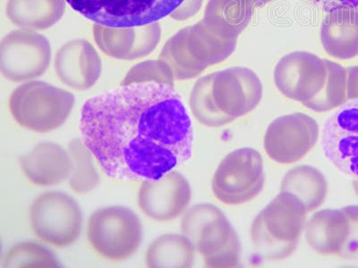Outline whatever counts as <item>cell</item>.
<instances>
[{
	"mask_svg": "<svg viewBox=\"0 0 358 268\" xmlns=\"http://www.w3.org/2000/svg\"><path fill=\"white\" fill-rule=\"evenodd\" d=\"M80 132L114 180H158L193 156V124L174 85H121L94 96L83 106Z\"/></svg>",
	"mask_w": 358,
	"mask_h": 268,
	"instance_id": "1",
	"label": "cell"
},
{
	"mask_svg": "<svg viewBox=\"0 0 358 268\" xmlns=\"http://www.w3.org/2000/svg\"><path fill=\"white\" fill-rule=\"evenodd\" d=\"M263 96L260 79L245 68H232L204 76L190 96L192 113L208 127L226 126L250 113Z\"/></svg>",
	"mask_w": 358,
	"mask_h": 268,
	"instance_id": "2",
	"label": "cell"
},
{
	"mask_svg": "<svg viewBox=\"0 0 358 268\" xmlns=\"http://www.w3.org/2000/svg\"><path fill=\"white\" fill-rule=\"evenodd\" d=\"M306 210L299 198L280 191L251 226L252 244L264 260H286L295 252L306 225Z\"/></svg>",
	"mask_w": 358,
	"mask_h": 268,
	"instance_id": "3",
	"label": "cell"
},
{
	"mask_svg": "<svg viewBox=\"0 0 358 268\" xmlns=\"http://www.w3.org/2000/svg\"><path fill=\"white\" fill-rule=\"evenodd\" d=\"M182 234L189 239L207 267L241 265V242L231 223L218 207L201 203L192 207L181 222Z\"/></svg>",
	"mask_w": 358,
	"mask_h": 268,
	"instance_id": "4",
	"label": "cell"
},
{
	"mask_svg": "<svg viewBox=\"0 0 358 268\" xmlns=\"http://www.w3.org/2000/svg\"><path fill=\"white\" fill-rule=\"evenodd\" d=\"M71 92L41 81L18 86L9 98V111L19 126L46 133L62 127L75 106Z\"/></svg>",
	"mask_w": 358,
	"mask_h": 268,
	"instance_id": "5",
	"label": "cell"
},
{
	"mask_svg": "<svg viewBox=\"0 0 358 268\" xmlns=\"http://www.w3.org/2000/svg\"><path fill=\"white\" fill-rule=\"evenodd\" d=\"M143 225L136 213L122 206L102 207L88 220L87 239L100 256L120 262L138 251L143 241Z\"/></svg>",
	"mask_w": 358,
	"mask_h": 268,
	"instance_id": "6",
	"label": "cell"
},
{
	"mask_svg": "<svg viewBox=\"0 0 358 268\" xmlns=\"http://www.w3.org/2000/svg\"><path fill=\"white\" fill-rule=\"evenodd\" d=\"M73 10L95 24L136 28L171 15L185 0H66Z\"/></svg>",
	"mask_w": 358,
	"mask_h": 268,
	"instance_id": "7",
	"label": "cell"
},
{
	"mask_svg": "<svg viewBox=\"0 0 358 268\" xmlns=\"http://www.w3.org/2000/svg\"><path fill=\"white\" fill-rule=\"evenodd\" d=\"M30 222L41 241L63 248L78 240L84 219L73 198L62 191H47L31 203Z\"/></svg>",
	"mask_w": 358,
	"mask_h": 268,
	"instance_id": "8",
	"label": "cell"
},
{
	"mask_svg": "<svg viewBox=\"0 0 358 268\" xmlns=\"http://www.w3.org/2000/svg\"><path fill=\"white\" fill-rule=\"evenodd\" d=\"M263 158L252 148L229 153L213 175L212 189L220 202L229 206L242 205L254 200L264 186Z\"/></svg>",
	"mask_w": 358,
	"mask_h": 268,
	"instance_id": "9",
	"label": "cell"
},
{
	"mask_svg": "<svg viewBox=\"0 0 358 268\" xmlns=\"http://www.w3.org/2000/svg\"><path fill=\"white\" fill-rule=\"evenodd\" d=\"M51 56L50 41L43 35L37 31H13L0 45V69L8 81H34L49 68Z\"/></svg>",
	"mask_w": 358,
	"mask_h": 268,
	"instance_id": "10",
	"label": "cell"
},
{
	"mask_svg": "<svg viewBox=\"0 0 358 268\" xmlns=\"http://www.w3.org/2000/svg\"><path fill=\"white\" fill-rule=\"evenodd\" d=\"M315 119L303 113L280 117L265 133L264 146L268 158L279 164H294L315 147L319 139Z\"/></svg>",
	"mask_w": 358,
	"mask_h": 268,
	"instance_id": "11",
	"label": "cell"
},
{
	"mask_svg": "<svg viewBox=\"0 0 358 268\" xmlns=\"http://www.w3.org/2000/svg\"><path fill=\"white\" fill-rule=\"evenodd\" d=\"M322 148L338 171L358 179V98L345 102L329 117L322 130Z\"/></svg>",
	"mask_w": 358,
	"mask_h": 268,
	"instance_id": "12",
	"label": "cell"
},
{
	"mask_svg": "<svg viewBox=\"0 0 358 268\" xmlns=\"http://www.w3.org/2000/svg\"><path fill=\"white\" fill-rule=\"evenodd\" d=\"M189 181L183 174L172 170L158 180H145L138 193V205L149 218L158 222L177 219L191 202Z\"/></svg>",
	"mask_w": 358,
	"mask_h": 268,
	"instance_id": "13",
	"label": "cell"
},
{
	"mask_svg": "<svg viewBox=\"0 0 358 268\" xmlns=\"http://www.w3.org/2000/svg\"><path fill=\"white\" fill-rule=\"evenodd\" d=\"M327 78V63L310 56L289 57L275 70V82L281 94L303 105L321 94Z\"/></svg>",
	"mask_w": 358,
	"mask_h": 268,
	"instance_id": "14",
	"label": "cell"
},
{
	"mask_svg": "<svg viewBox=\"0 0 358 268\" xmlns=\"http://www.w3.org/2000/svg\"><path fill=\"white\" fill-rule=\"evenodd\" d=\"M55 72L57 78L67 87L76 91H87L94 87L102 72L101 57L88 40L67 41L56 54Z\"/></svg>",
	"mask_w": 358,
	"mask_h": 268,
	"instance_id": "15",
	"label": "cell"
},
{
	"mask_svg": "<svg viewBox=\"0 0 358 268\" xmlns=\"http://www.w3.org/2000/svg\"><path fill=\"white\" fill-rule=\"evenodd\" d=\"M96 43L106 55L120 60H136L150 55L162 37L158 22L136 28H108L94 24Z\"/></svg>",
	"mask_w": 358,
	"mask_h": 268,
	"instance_id": "16",
	"label": "cell"
},
{
	"mask_svg": "<svg viewBox=\"0 0 358 268\" xmlns=\"http://www.w3.org/2000/svg\"><path fill=\"white\" fill-rule=\"evenodd\" d=\"M22 172L38 186H53L69 179L71 161L69 151L54 142H41L20 158Z\"/></svg>",
	"mask_w": 358,
	"mask_h": 268,
	"instance_id": "17",
	"label": "cell"
},
{
	"mask_svg": "<svg viewBox=\"0 0 358 268\" xmlns=\"http://www.w3.org/2000/svg\"><path fill=\"white\" fill-rule=\"evenodd\" d=\"M306 236L313 251L324 256H338L350 234V221L343 209H324L306 222Z\"/></svg>",
	"mask_w": 358,
	"mask_h": 268,
	"instance_id": "18",
	"label": "cell"
},
{
	"mask_svg": "<svg viewBox=\"0 0 358 268\" xmlns=\"http://www.w3.org/2000/svg\"><path fill=\"white\" fill-rule=\"evenodd\" d=\"M66 0H8L6 15L21 30H47L63 17Z\"/></svg>",
	"mask_w": 358,
	"mask_h": 268,
	"instance_id": "19",
	"label": "cell"
},
{
	"mask_svg": "<svg viewBox=\"0 0 358 268\" xmlns=\"http://www.w3.org/2000/svg\"><path fill=\"white\" fill-rule=\"evenodd\" d=\"M327 52L338 59H351L358 55V9L344 8L329 12Z\"/></svg>",
	"mask_w": 358,
	"mask_h": 268,
	"instance_id": "20",
	"label": "cell"
},
{
	"mask_svg": "<svg viewBox=\"0 0 358 268\" xmlns=\"http://www.w3.org/2000/svg\"><path fill=\"white\" fill-rule=\"evenodd\" d=\"M280 191L299 198L308 212L317 209L324 203L328 184L322 172L311 165H303L290 169L281 183Z\"/></svg>",
	"mask_w": 358,
	"mask_h": 268,
	"instance_id": "21",
	"label": "cell"
},
{
	"mask_svg": "<svg viewBox=\"0 0 358 268\" xmlns=\"http://www.w3.org/2000/svg\"><path fill=\"white\" fill-rule=\"evenodd\" d=\"M196 248L184 234H165L155 239L146 251L149 267H193Z\"/></svg>",
	"mask_w": 358,
	"mask_h": 268,
	"instance_id": "22",
	"label": "cell"
},
{
	"mask_svg": "<svg viewBox=\"0 0 358 268\" xmlns=\"http://www.w3.org/2000/svg\"><path fill=\"white\" fill-rule=\"evenodd\" d=\"M67 151L71 161L69 177L70 189L76 193H88L101 183L100 174L94 162V156L84 140L76 138L69 143Z\"/></svg>",
	"mask_w": 358,
	"mask_h": 268,
	"instance_id": "23",
	"label": "cell"
},
{
	"mask_svg": "<svg viewBox=\"0 0 358 268\" xmlns=\"http://www.w3.org/2000/svg\"><path fill=\"white\" fill-rule=\"evenodd\" d=\"M328 78L325 87L317 97L303 105L318 113L331 111L340 107L347 102V70L336 63L326 62Z\"/></svg>",
	"mask_w": 358,
	"mask_h": 268,
	"instance_id": "24",
	"label": "cell"
},
{
	"mask_svg": "<svg viewBox=\"0 0 358 268\" xmlns=\"http://www.w3.org/2000/svg\"><path fill=\"white\" fill-rule=\"evenodd\" d=\"M55 255L35 242L25 241L13 246L6 252L1 267H59Z\"/></svg>",
	"mask_w": 358,
	"mask_h": 268,
	"instance_id": "25",
	"label": "cell"
},
{
	"mask_svg": "<svg viewBox=\"0 0 358 268\" xmlns=\"http://www.w3.org/2000/svg\"><path fill=\"white\" fill-rule=\"evenodd\" d=\"M174 75L171 67L162 59L148 60L137 64L127 72L121 85L158 82L174 85Z\"/></svg>",
	"mask_w": 358,
	"mask_h": 268,
	"instance_id": "26",
	"label": "cell"
},
{
	"mask_svg": "<svg viewBox=\"0 0 358 268\" xmlns=\"http://www.w3.org/2000/svg\"><path fill=\"white\" fill-rule=\"evenodd\" d=\"M350 221V234L338 258L345 260H358V206L342 207Z\"/></svg>",
	"mask_w": 358,
	"mask_h": 268,
	"instance_id": "27",
	"label": "cell"
},
{
	"mask_svg": "<svg viewBox=\"0 0 358 268\" xmlns=\"http://www.w3.org/2000/svg\"><path fill=\"white\" fill-rule=\"evenodd\" d=\"M327 12L344 8L358 9V0H308Z\"/></svg>",
	"mask_w": 358,
	"mask_h": 268,
	"instance_id": "28",
	"label": "cell"
},
{
	"mask_svg": "<svg viewBox=\"0 0 358 268\" xmlns=\"http://www.w3.org/2000/svg\"><path fill=\"white\" fill-rule=\"evenodd\" d=\"M347 98L348 100L358 98V66L347 70Z\"/></svg>",
	"mask_w": 358,
	"mask_h": 268,
	"instance_id": "29",
	"label": "cell"
},
{
	"mask_svg": "<svg viewBox=\"0 0 358 268\" xmlns=\"http://www.w3.org/2000/svg\"><path fill=\"white\" fill-rule=\"evenodd\" d=\"M353 189L358 196V179H354L353 181Z\"/></svg>",
	"mask_w": 358,
	"mask_h": 268,
	"instance_id": "30",
	"label": "cell"
}]
</instances>
